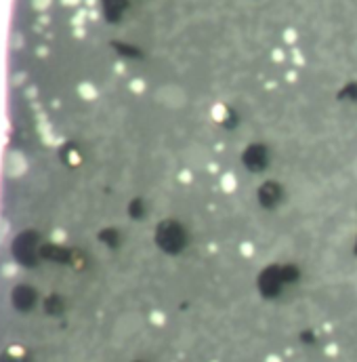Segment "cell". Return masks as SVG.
<instances>
[{"instance_id": "cell-1", "label": "cell", "mask_w": 357, "mask_h": 362, "mask_svg": "<svg viewBox=\"0 0 357 362\" xmlns=\"http://www.w3.org/2000/svg\"><path fill=\"white\" fill-rule=\"evenodd\" d=\"M160 99H162L166 105L179 107V105L185 103V93H183L179 87H164L162 93H160Z\"/></svg>"}]
</instances>
